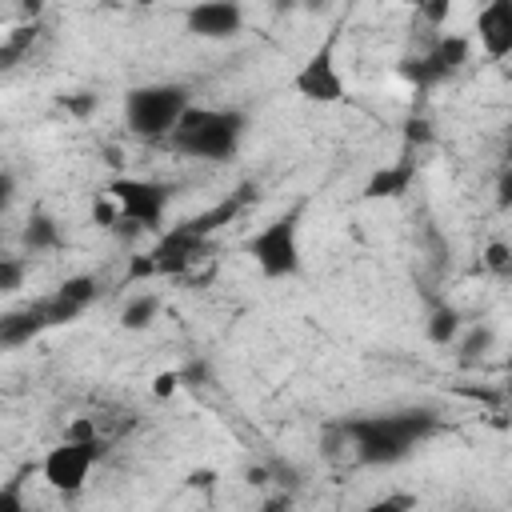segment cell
<instances>
[{
	"label": "cell",
	"instance_id": "8992f818",
	"mask_svg": "<svg viewBox=\"0 0 512 512\" xmlns=\"http://www.w3.org/2000/svg\"><path fill=\"white\" fill-rule=\"evenodd\" d=\"M104 192L120 220L148 228V232H156L164 224L168 204H172V188L160 180H148V176H112Z\"/></svg>",
	"mask_w": 512,
	"mask_h": 512
},
{
	"label": "cell",
	"instance_id": "30bf717a",
	"mask_svg": "<svg viewBox=\"0 0 512 512\" xmlns=\"http://www.w3.org/2000/svg\"><path fill=\"white\" fill-rule=\"evenodd\" d=\"M184 28L196 40H232L244 28V4L240 0H196L184 12Z\"/></svg>",
	"mask_w": 512,
	"mask_h": 512
},
{
	"label": "cell",
	"instance_id": "9c48e42d",
	"mask_svg": "<svg viewBox=\"0 0 512 512\" xmlns=\"http://www.w3.org/2000/svg\"><path fill=\"white\" fill-rule=\"evenodd\" d=\"M468 52H472V40H468V36H440L428 52L408 56V60L400 64V76L412 80L416 88L444 84V80H452V76L468 64Z\"/></svg>",
	"mask_w": 512,
	"mask_h": 512
},
{
	"label": "cell",
	"instance_id": "2e32d148",
	"mask_svg": "<svg viewBox=\"0 0 512 512\" xmlns=\"http://www.w3.org/2000/svg\"><path fill=\"white\" fill-rule=\"evenodd\" d=\"M20 240H24L28 252H48V248L60 244V224L52 216H32L24 224V232H20Z\"/></svg>",
	"mask_w": 512,
	"mask_h": 512
},
{
	"label": "cell",
	"instance_id": "4fadbf2b",
	"mask_svg": "<svg viewBox=\"0 0 512 512\" xmlns=\"http://www.w3.org/2000/svg\"><path fill=\"white\" fill-rule=\"evenodd\" d=\"M408 180H412L408 164H388V168L372 172V180L364 184V200H396L408 192Z\"/></svg>",
	"mask_w": 512,
	"mask_h": 512
},
{
	"label": "cell",
	"instance_id": "d4e9b609",
	"mask_svg": "<svg viewBox=\"0 0 512 512\" xmlns=\"http://www.w3.org/2000/svg\"><path fill=\"white\" fill-rule=\"evenodd\" d=\"M508 192H512V176H508V168H504V172H500V184H496V200H500V208H508V200H512Z\"/></svg>",
	"mask_w": 512,
	"mask_h": 512
},
{
	"label": "cell",
	"instance_id": "ffe728a7",
	"mask_svg": "<svg viewBox=\"0 0 512 512\" xmlns=\"http://www.w3.org/2000/svg\"><path fill=\"white\" fill-rule=\"evenodd\" d=\"M488 348H492V328H472V332H468V340L460 344L464 360H476V356H484Z\"/></svg>",
	"mask_w": 512,
	"mask_h": 512
},
{
	"label": "cell",
	"instance_id": "7402d4cb",
	"mask_svg": "<svg viewBox=\"0 0 512 512\" xmlns=\"http://www.w3.org/2000/svg\"><path fill=\"white\" fill-rule=\"evenodd\" d=\"M400 4H412V8H420V12H428L432 20H440V16H444V8H448L452 0H400Z\"/></svg>",
	"mask_w": 512,
	"mask_h": 512
},
{
	"label": "cell",
	"instance_id": "e0dca14e",
	"mask_svg": "<svg viewBox=\"0 0 512 512\" xmlns=\"http://www.w3.org/2000/svg\"><path fill=\"white\" fill-rule=\"evenodd\" d=\"M156 316H160V300L148 296V292H144V296H132V300L120 308V324H124L128 332H144Z\"/></svg>",
	"mask_w": 512,
	"mask_h": 512
},
{
	"label": "cell",
	"instance_id": "d6986e66",
	"mask_svg": "<svg viewBox=\"0 0 512 512\" xmlns=\"http://www.w3.org/2000/svg\"><path fill=\"white\" fill-rule=\"evenodd\" d=\"M24 284V260L0 256V292H16Z\"/></svg>",
	"mask_w": 512,
	"mask_h": 512
},
{
	"label": "cell",
	"instance_id": "7a4b0ae2",
	"mask_svg": "<svg viewBox=\"0 0 512 512\" xmlns=\"http://www.w3.org/2000/svg\"><path fill=\"white\" fill-rule=\"evenodd\" d=\"M244 132H248V116H244L240 108L188 104V108L180 112L176 128L168 132V144H172L180 156L220 164V160H232V156L240 152Z\"/></svg>",
	"mask_w": 512,
	"mask_h": 512
},
{
	"label": "cell",
	"instance_id": "277c9868",
	"mask_svg": "<svg viewBox=\"0 0 512 512\" xmlns=\"http://www.w3.org/2000/svg\"><path fill=\"white\" fill-rule=\"evenodd\" d=\"M192 104V92L184 84H136L124 92V128L136 140H168L180 112Z\"/></svg>",
	"mask_w": 512,
	"mask_h": 512
},
{
	"label": "cell",
	"instance_id": "8fae6325",
	"mask_svg": "<svg viewBox=\"0 0 512 512\" xmlns=\"http://www.w3.org/2000/svg\"><path fill=\"white\" fill-rule=\"evenodd\" d=\"M96 276H68L48 300H40V316H44V324L52 328V324H68V320H76L92 300H96Z\"/></svg>",
	"mask_w": 512,
	"mask_h": 512
},
{
	"label": "cell",
	"instance_id": "9a60e30c",
	"mask_svg": "<svg viewBox=\"0 0 512 512\" xmlns=\"http://www.w3.org/2000/svg\"><path fill=\"white\" fill-rule=\"evenodd\" d=\"M40 328H48V324H44V316H40V304H36V308H28V312L0 316V344H24V340H32Z\"/></svg>",
	"mask_w": 512,
	"mask_h": 512
},
{
	"label": "cell",
	"instance_id": "6da1fadb",
	"mask_svg": "<svg viewBox=\"0 0 512 512\" xmlns=\"http://www.w3.org/2000/svg\"><path fill=\"white\" fill-rule=\"evenodd\" d=\"M352 452L368 468H388L400 464L416 444H424L436 432V416L428 408H404V412H380V416H360L348 428Z\"/></svg>",
	"mask_w": 512,
	"mask_h": 512
},
{
	"label": "cell",
	"instance_id": "7c38bea8",
	"mask_svg": "<svg viewBox=\"0 0 512 512\" xmlns=\"http://www.w3.org/2000/svg\"><path fill=\"white\" fill-rule=\"evenodd\" d=\"M476 40L488 60H508L512 56V0H488L476 16Z\"/></svg>",
	"mask_w": 512,
	"mask_h": 512
},
{
	"label": "cell",
	"instance_id": "3957f363",
	"mask_svg": "<svg viewBox=\"0 0 512 512\" xmlns=\"http://www.w3.org/2000/svg\"><path fill=\"white\" fill-rule=\"evenodd\" d=\"M300 216L304 208H288L280 216H272L260 232L248 236L244 252L256 264V272L264 280H292L304 272V244H300Z\"/></svg>",
	"mask_w": 512,
	"mask_h": 512
},
{
	"label": "cell",
	"instance_id": "ba28073f",
	"mask_svg": "<svg viewBox=\"0 0 512 512\" xmlns=\"http://www.w3.org/2000/svg\"><path fill=\"white\" fill-rule=\"evenodd\" d=\"M208 220H188V224H176V228H164L156 248L144 256V272H156V276H180L188 272L200 252H204V236H208Z\"/></svg>",
	"mask_w": 512,
	"mask_h": 512
},
{
	"label": "cell",
	"instance_id": "603a6c76",
	"mask_svg": "<svg viewBox=\"0 0 512 512\" xmlns=\"http://www.w3.org/2000/svg\"><path fill=\"white\" fill-rule=\"evenodd\" d=\"M152 392H156V396H172V392H176V372L156 376V380H152Z\"/></svg>",
	"mask_w": 512,
	"mask_h": 512
},
{
	"label": "cell",
	"instance_id": "44dd1931",
	"mask_svg": "<svg viewBox=\"0 0 512 512\" xmlns=\"http://www.w3.org/2000/svg\"><path fill=\"white\" fill-rule=\"evenodd\" d=\"M0 512H24V496H20V480H12L8 488H0Z\"/></svg>",
	"mask_w": 512,
	"mask_h": 512
},
{
	"label": "cell",
	"instance_id": "5b68a950",
	"mask_svg": "<svg viewBox=\"0 0 512 512\" xmlns=\"http://www.w3.org/2000/svg\"><path fill=\"white\" fill-rule=\"evenodd\" d=\"M100 456H104V440L96 436V428H92L88 420H76V424L68 428V436H64L56 448L44 452L40 476H44V484H48L52 492L76 496V492L88 484V476H92V468H96Z\"/></svg>",
	"mask_w": 512,
	"mask_h": 512
},
{
	"label": "cell",
	"instance_id": "ac0fdd59",
	"mask_svg": "<svg viewBox=\"0 0 512 512\" xmlns=\"http://www.w3.org/2000/svg\"><path fill=\"white\" fill-rule=\"evenodd\" d=\"M484 268L496 272V276H508V272H512V248H508L504 240H492V244L484 248Z\"/></svg>",
	"mask_w": 512,
	"mask_h": 512
},
{
	"label": "cell",
	"instance_id": "52a82bcc",
	"mask_svg": "<svg viewBox=\"0 0 512 512\" xmlns=\"http://www.w3.org/2000/svg\"><path fill=\"white\" fill-rule=\"evenodd\" d=\"M336 32L324 40V44H316L308 56H304V64L292 72V92L300 96V100H308V104H320V108H332V104H344L348 100V80H344V72H340V60H336Z\"/></svg>",
	"mask_w": 512,
	"mask_h": 512
},
{
	"label": "cell",
	"instance_id": "cb8c5ba5",
	"mask_svg": "<svg viewBox=\"0 0 512 512\" xmlns=\"http://www.w3.org/2000/svg\"><path fill=\"white\" fill-rule=\"evenodd\" d=\"M12 196H16V184H12V176H4V172H0V216L8 212Z\"/></svg>",
	"mask_w": 512,
	"mask_h": 512
},
{
	"label": "cell",
	"instance_id": "5bb4252c",
	"mask_svg": "<svg viewBox=\"0 0 512 512\" xmlns=\"http://www.w3.org/2000/svg\"><path fill=\"white\" fill-rule=\"evenodd\" d=\"M460 332H464V320H460V312H456L452 304H436V308L428 312V340H432L436 348L456 344Z\"/></svg>",
	"mask_w": 512,
	"mask_h": 512
}]
</instances>
